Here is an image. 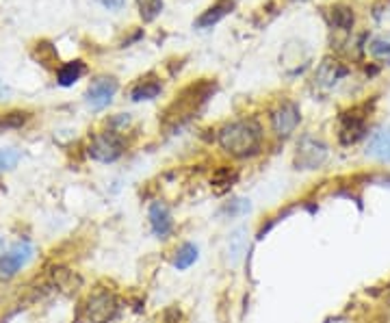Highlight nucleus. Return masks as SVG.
Instances as JSON below:
<instances>
[{
	"mask_svg": "<svg viewBox=\"0 0 390 323\" xmlns=\"http://www.w3.org/2000/svg\"><path fill=\"white\" fill-rule=\"evenodd\" d=\"M26 120H28L26 113L13 111V113H7V115L0 118V126H3V128H13V126H22Z\"/></svg>",
	"mask_w": 390,
	"mask_h": 323,
	"instance_id": "obj_23",
	"label": "nucleus"
},
{
	"mask_svg": "<svg viewBox=\"0 0 390 323\" xmlns=\"http://www.w3.org/2000/svg\"><path fill=\"white\" fill-rule=\"evenodd\" d=\"M163 91V85L159 81H139L132 89H130V98L134 102L141 100H154L159 98V94Z\"/></svg>",
	"mask_w": 390,
	"mask_h": 323,
	"instance_id": "obj_16",
	"label": "nucleus"
},
{
	"mask_svg": "<svg viewBox=\"0 0 390 323\" xmlns=\"http://www.w3.org/2000/svg\"><path fill=\"white\" fill-rule=\"evenodd\" d=\"M87 154L98 163H115L124 154V139L115 130L98 132L89 143Z\"/></svg>",
	"mask_w": 390,
	"mask_h": 323,
	"instance_id": "obj_2",
	"label": "nucleus"
},
{
	"mask_svg": "<svg viewBox=\"0 0 390 323\" xmlns=\"http://www.w3.org/2000/svg\"><path fill=\"white\" fill-rule=\"evenodd\" d=\"M33 254H35V249L28 241L16 243L9 252H5L3 256H0V276H5V278L16 276L22 267H26L30 263Z\"/></svg>",
	"mask_w": 390,
	"mask_h": 323,
	"instance_id": "obj_6",
	"label": "nucleus"
},
{
	"mask_svg": "<svg viewBox=\"0 0 390 323\" xmlns=\"http://www.w3.org/2000/svg\"><path fill=\"white\" fill-rule=\"evenodd\" d=\"M367 157L382 163H390V126H382L371 132L367 143Z\"/></svg>",
	"mask_w": 390,
	"mask_h": 323,
	"instance_id": "obj_10",
	"label": "nucleus"
},
{
	"mask_svg": "<svg viewBox=\"0 0 390 323\" xmlns=\"http://www.w3.org/2000/svg\"><path fill=\"white\" fill-rule=\"evenodd\" d=\"M234 181H236V174H234V171H230L228 167L217 169V171H215V176H212V185L217 187V191H219V193H222V191H226V189H230Z\"/></svg>",
	"mask_w": 390,
	"mask_h": 323,
	"instance_id": "obj_19",
	"label": "nucleus"
},
{
	"mask_svg": "<svg viewBox=\"0 0 390 323\" xmlns=\"http://www.w3.org/2000/svg\"><path fill=\"white\" fill-rule=\"evenodd\" d=\"M117 312V300L109 291H98L87 302V314L93 323H106L111 321Z\"/></svg>",
	"mask_w": 390,
	"mask_h": 323,
	"instance_id": "obj_7",
	"label": "nucleus"
},
{
	"mask_svg": "<svg viewBox=\"0 0 390 323\" xmlns=\"http://www.w3.org/2000/svg\"><path fill=\"white\" fill-rule=\"evenodd\" d=\"M328 146L316 137H302L297 143V152H295V167L297 169H319L328 161Z\"/></svg>",
	"mask_w": 390,
	"mask_h": 323,
	"instance_id": "obj_3",
	"label": "nucleus"
},
{
	"mask_svg": "<svg viewBox=\"0 0 390 323\" xmlns=\"http://www.w3.org/2000/svg\"><path fill=\"white\" fill-rule=\"evenodd\" d=\"M217 141H219L222 150H226L228 154L247 159V157H254L260 152L263 128L254 120H236V122L226 124L219 130Z\"/></svg>",
	"mask_w": 390,
	"mask_h": 323,
	"instance_id": "obj_1",
	"label": "nucleus"
},
{
	"mask_svg": "<svg viewBox=\"0 0 390 323\" xmlns=\"http://www.w3.org/2000/svg\"><path fill=\"white\" fill-rule=\"evenodd\" d=\"M369 52L375 59H379V61H384V63L390 65V42H386V40H371Z\"/></svg>",
	"mask_w": 390,
	"mask_h": 323,
	"instance_id": "obj_21",
	"label": "nucleus"
},
{
	"mask_svg": "<svg viewBox=\"0 0 390 323\" xmlns=\"http://www.w3.org/2000/svg\"><path fill=\"white\" fill-rule=\"evenodd\" d=\"M83 74H85V63H83L81 59H76V61H67V63H63V65L59 67V72H57V81H59L61 87H72L74 83L81 81Z\"/></svg>",
	"mask_w": 390,
	"mask_h": 323,
	"instance_id": "obj_14",
	"label": "nucleus"
},
{
	"mask_svg": "<svg viewBox=\"0 0 390 323\" xmlns=\"http://www.w3.org/2000/svg\"><path fill=\"white\" fill-rule=\"evenodd\" d=\"M353 20H356V16H353V9L347 7V5H334L330 9V24H332V28L349 30L353 26Z\"/></svg>",
	"mask_w": 390,
	"mask_h": 323,
	"instance_id": "obj_17",
	"label": "nucleus"
},
{
	"mask_svg": "<svg viewBox=\"0 0 390 323\" xmlns=\"http://www.w3.org/2000/svg\"><path fill=\"white\" fill-rule=\"evenodd\" d=\"M200 259V247L195 243H183L178 249H176V256H173V267L178 271L189 269L191 265H195Z\"/></svg>",
	"mask_w": 390,
	"mask_h": 323,
	"instance_id": "obj_15",
	"label": "nucleus"
},
{
	"mask_svg": "<svg viewBox=\"0 0 390 323\" xmlns=\"http://www.w3.org/2000/svg\"><path fill=\"white\" fill-rule=\"evenodd\" d=\"M343 76H347V67H345V65H340V63L334 61V59H323V63L319 65V69H316L314 81H316L319 87L332 89Z\"/></svg>",
	"mask_w": 390,
	"mask_h": 323,
	"instance_id": "obj_11",
	"label": "nucleus"
},
{
	"mask_svg": "<svg viewBox=\"0 0 390 323\" xmlns=\"http://www.w3.org/2000/svg\"><path fill=\"white\" fill-rule=\"evenodd\" d=\"M148 220H150V228L152 234L156 239H167L173 230V215L169 210V206L161 200L152 202L148 208Z\"/></svg>",
	"mask_w": 390,
	"mask_h": 323,
	"instance_id": "obj_8",
	"label": "nucleus"
},
{
	"mask_svg": "<svg viewBox=\"0 0 390 323\" xmlns=\"http://www.w3.org/2000/svg\"><path fill=\"white\" fill-rule=\"evenodd\" d=\"M365 135H367V124H365L362 115H358L356 111H349V113L340 115L338 139H340L343 146H353V143H358Z\"/></svg>",
	"mask_w": 390,
	"mask_h": 323,
	"instance_id": "obj_9",
	"label": "nucleus"
},
{
	"mask_svg": "<svg viewBox=\"0 0 390 323\" xmlns=\"http://www.w3.org/2000/svg\"><path fill=\"white\" fill-rule=\"evenodd\" d=\"M139 16L144 22H154L163 11V0H137Z\"/></svg>",
	"mask_w": 390,
	"mask_h": 323,
	"instance_id": "obj_18",
	"label": "nucleus"
},
{
	"mask_svg": "<svg viewBox=\"0 0 390 323\" xmlns=\"http://www.w3.org/2000/svg\"><path fill=\"white\" fill-rule=\"evenodd\" d=\"M247 252V228L241 226L236 230L230 232L228 237V245H226V259H228V265H239L243 261Z\"/></svg>",
	"mask_w": 390,
	"mask_h": 323,
	"instance_id": "obj_13",
	"label": "nucleus"
},
{
	"mask_svg": "<svg viewBox=\"0 0 390 323\" xmlns=\"http://www.w3.org/2000/svg\"><path fill=\"white\" fill-rule=\"evenodd\" d=\"M302 122V113L299 106L295 102H282L277 109L271 113V128L275 132V137L287 139L295 132V128Z\"/></svg>",
	"mask_w": 390,
	"mask_h": 323,
	"instance_id": "obj_4",
	"label": "nucleus"
},
{
	"mask_svg": "<svg viewBox=\"0 0 390 323\" xmlns=\"http://www.w3.org/2000/svg\"><path fill=\"white\" fill-rule=\"evenodd\" d=\"M375 183H379L382 187H388V189H390V176H382V178H375Z\"/></svg>",
	"mask_w": 390,
	"mask_h": 323,
	"instance_id": "obj_25",
	"label": "nucleus"
},
{
	"mask_svg": "<svg viewBox=\"0 0 390 323\" xmlns=\"http://www.w3.org/2000/svg\"><path fill=\"white\" fill-rule=\"evenodd\" d=\"M234 9V0H217L215 5H210L197 20H195V28H212L215 24H219L226 16H230Z\"/></svg>",
	"mask_w": 390,
	"mask_h": 323,
	"instance_id": "obj_12",
	"label": "nucleus"
},
{
	"mask_svg": "<svg viewBox=\"0 0 390 323\" xmlns=\"http://www.w3.org/2000/svg\"><path fill=\"white\" fill-rule=\"evenodd\" d=\"M100 3L106 7V9H111V11H117V9H122L124 7V3L126 0H100Z\"/></svg>",
	"mask_w": 390,
	"mask_h": 323,
	"instance_id": "obj_24",
	"label": "nucleus"
},
{
	"mask_svg": "<svg viewBox=\"0 0 390 323\" xmlns=\"http://www.w3.org/2000/svg\"><path fill=\"white\" fill-rule=\"evenodd\" d=\"M117 89H120V83L113 76H98L96 81H91L87 89V104L93 111H102L113 102Z\"/></svg>",
	"mask_w": 390,
	"mask_h": 323,
	"instance_id": "obj_5",
	"label": "nucleus"
},
{
	"mask_svg": "<svg viewBox=\"0 0 390 323\" xmlns=\"http://www.w3.org/2000/svg\"><path fill=\"white\" fill-rule=\"evenodd\" d=\"M250 210H252V202L245 198H236L224 206V212L230 215V217H243V215H247Z\"/></svg>",
	"mask_w": 390,
	"mask_h": 323,
	"instance_id": "obj_20",
	"label": "nucleus"
},
{
	"mask_svg": "<svg viewBox=\"0 0 390 323\" xmlns=\"http://www.w3.org/2000/svg\"><path fill=\"white\" fill-rule=\"evenodd\" d=\"M20 150L16 148H7V150H0V174L7 171V169H13L18 163H20Z\"/></svg>",
	"mask_w": 390,
	"mask_h": 323,
	"instance_id": "obj_22",
	"label": "nucleus"
}]
</instances>
